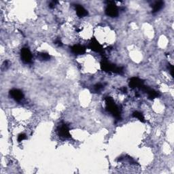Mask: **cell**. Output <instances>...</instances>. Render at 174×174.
I'll return each mask as SVG.
<instances>
[{
	"mask_svg": "<svg viewBox=\"0 0 174 174\" xmlns=\"http://www.w3.org/2000/svg\"><path fill=\"white\" fill-rule=\"evenodd\" d=\"M21 56L23 61L25 63H29L31 61L32 58V55L28 49H23L21 51Z\"/></svg>",
	"mask_w": 174,
	"mask_h": 174,
	"instance_id": "1",
	"label": "cell"
},
{
	"mask_svg": "<svg viewBox=\"0 0 174 174\" xmlns=\"http://www.w3.org/2000/svg\"><path fill=\"white\" fill-rule=\"evenodd\" d=\"M106 12L109 16L114 17L118 14V10H117L116 7L114 5L108 6V8L106 9Z\"/></svg>",
	"mask_w": 174,
	"mask_h": 174,
	"instance_id": "2",
	"label": "cell"
},
{
	"mask_svg": "<svg viewBox=\"0 0 174 174\" xmlns=\"http://www.w3.org/2000/svg\"><path fill=\"white\" fill-rule=\"evenodd\" d=\"M11 95L12 98L15 99L16 101H21L23 97V93L20 91H18V90H14V91H12L11 93Z\"/></svg>",
	"mask_w": 174,
	"mask_h": 174,
	"instance_id": "3",
	"label": "cell"
}]
</instances>
